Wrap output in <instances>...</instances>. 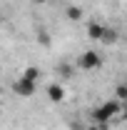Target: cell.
<instances>
[{
	"instance_id": "obj_1",
	"label": "cell",
	"mask_w": 127,
	"mask_h": 130,
	"mask_svg": "<svg viewBox=\"0 0 127 130\" xmlns=\"http://www.w3.org/2000/svg\"><path fill=\"white\" fill-rule=\"evenodd\" d=\"M120 108H122V103H120V100L100 105V108L95 110V120H97V125H107V120H110L115 113H120Z\"/></svg>"
},
{
	"instance_id": "obj_2",
	"label": "cell",
	"mask_w": 127,
	"mask_h": 130,
	"mask_svg": "<svg viewBox=\"0 0 127 130\" xmlns=\"http://www.w3.org/2000/svg\"><path fill=\"white\" fill-rule=\"evenodd\" d=\"M100 63H102V58L97 55L95 50H87V53H82V58H80V65H82L85 70H95Z\"/></svg>"
},
{
	"instance_id": "obj_3",
	"label": "cell",
	"mask_w": 127,
	"mask_h": 130,
	"mask_svg": "<svg viewBox=\"0 0 127 130\" xmlns=\"http://www.w3.org/2000/svg\"><path fill=\"white\" fill-rule=\"evenodd\" d=\"M13 90H15L17 95H32V93H35V83L32 80H28V78H23V80H17L15 85H13Z\"/></svg>"
},
{
	"instance_id": "obj_4",
	"label": "cell",
	"mask_w": 127,
	"mask_h": 130,
	"mask_svg": "<svg viewBox=\"0 0 127 130\" xmlns=\"http://www.w3.org/2000/svg\"><path fill=\"white\" fill-rule=\"evenodd\" d=\"M48 95H50L52 103H60V100L65 98V90L60 88V85H48Z\"/></svg>"
},
{
	"instance_id": "obj_5",
	"label": "cell",
	"mask_w": 127,
	"mask_h": 130,
	"mask_svg": "<svg viewBox=\"0 0 127 130\" xmlns=\"http://www.w3.org/2000/svg\"><path fill=\"white\" fill-rule=\"evenodd\" d=\"M102 30H105V28H102V25H97V23H92V25H90V35H92V38H100V35H102Z\"/></svg>"
},
{
	"instance_id": "obj_6",
	"label": "cell",
	"mask_w": 127,
	"mask_h": 130,
	"mask_svg": "<svg viewBox=\"0 0 127 130\" xmlns=\"http://www.w3.org/2000/svg\"><path fill=\"white\" fill-rule=\"evenodd\" d=\"M67 13H70V18H80V10H77V8H70Z\"/></svg>"
},
{
	"instance_id": "obj_7",
	"label": "cell",
	"mask_w": 127,
	"mask_h": 130,
	"mask_svg": "<svg viewBox=\"0 0 127 130\" xmlns=\"http://www.w3.org/2000/svg\"><path fill=\"white\" fill-rule=\"evenodd\" d=\"M32 3H37V5H43V3H48V0H32Z\"/></svg>"
}]
</instances>
